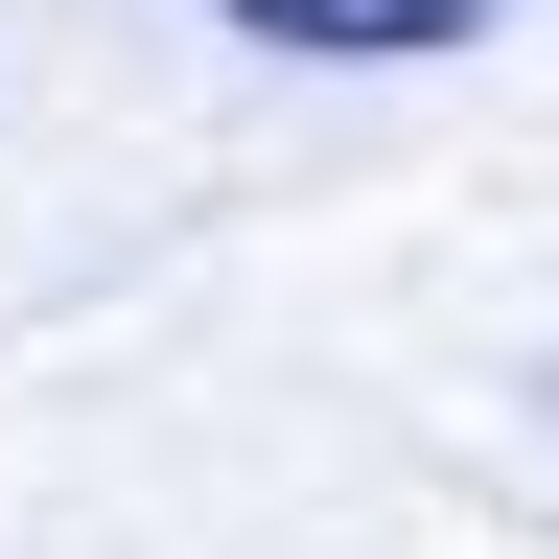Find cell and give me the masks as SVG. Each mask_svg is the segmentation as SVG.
I'll list each match as a JSON object with an SVG mask.
<instances>
[{
  "label": "cell",
  "mask_w": 559,
  "mask_h": 559,
  "mask_svg": "<svg viewBox=\"0 0 559 559\" xmlns=\"http://www.w3.org/2000/svg\"><path fill=\"white\" fill-rule=\"evenodd\" d=\"M210 24H257V47H304V70H419V47H489L513 0H210Z\"/></svg>",
  "instance_id": "cell-1"
}]
</instances>
